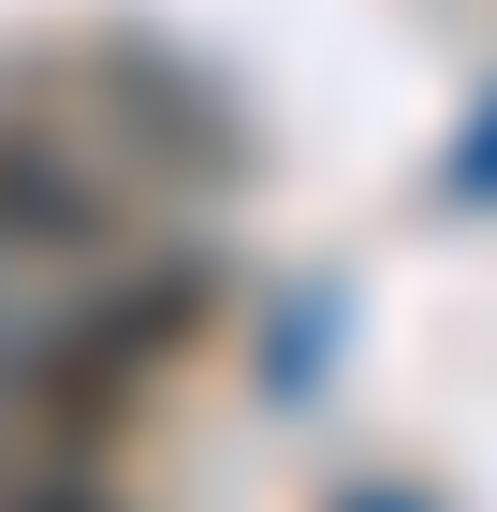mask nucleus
Wrapping results in <instances>:
<instances>
[{"instance_id":"nucleus-1","label":"nucleus","mask_w":497,"mask_h":512,"mask_svg":"<svg viewBox=\"0 0 497 512\" xmlns=\"http://www.w3.org/2000/svg\"><path fill=\"white\" fill-rule=\"evenodd\" d=\"M44 381H59V352H44L30 322L0 308V454H15V410H30V395H44Z\"/></svg>"},{"instance_id":"nucleus-2","label":"nucleus","mask_w":497,"mask_h":512,"mask_svg":"<svg viewBox=\"0 0 497 512\" xmlns=\"http://www.w3.org/2000/svg\"><path fill=\"white\" fill-rule=\"evenodd\" d=\"M454 191H497V132H483V147H468V161H454Z\"/></svg>"},{"instance_id":"nucleus-3","label":"nucleus","mask_w":497,"mask_h":512,"mask_svg":"<svg viewBox=\"0 0 497 512\" xmlns=\"http://www.w3.org/2000/svg\"><path fill=\"white\" fill-rule=\"evenodd\" d=\"M0 512H74V498H44V483H15V498H0Z\"/></svg>"},{"instance_id":"nucleus-4","label":"nucleus","mask_w":497,"mask_h":512,"mask_svg":"<svg viewBox=\"0 0 497 512\" xmlns=\"http://www.w3.org/2000/svg\"><path fill=\"white\" fill-rule=\"evenodd\" d=\"M351 512H410V498H351Z\"/></svg>"}]
</instances>
